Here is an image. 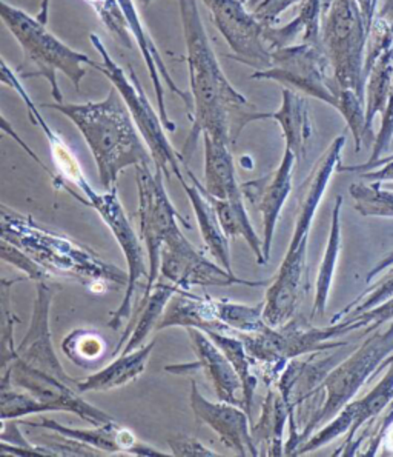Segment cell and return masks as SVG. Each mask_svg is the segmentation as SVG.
<instances>
[{
    "mask_svg": "<svg viewBox=\"0 0 393 457\" xmlns=\"http://www.w3.org/2000/svg\"><path fill=\"white\" fill-rule=\"evenodd\" d=\"M171 327L199 328L205 333H231V329L220 320L216 299L208 295H195L189 290H178L172 295L155 331Z\"/></svg>",
    "mask_w": 393,
    "mask_h": 457,
    "instance_id": "obj_22",
    "label": "cell"
},
{
    "mask_svg": "<svg viewBox=\"0 0 393 457\" xmlns=\"http://www.w3.org/2000/svg\"><path fill=\"white\" fill-rule=\"evenodd\" d=\"M341 208H343V197L337 195L332 210V219H331L329 239H327L326 250H324V256L316 278L315 299H314L310 319L323 318L326 312L327 301H329L333 278L337 271L338 257L341 251Z\"/></svg>",
    "mask_w": 393,
    "mask_h": 457,
    "instance_id": "obj_31",
    "label": "cell"
},
{
    "mask_svg": "<svg viewBox=\"0 0 393 457\" xmlns=\"http://www.w3.org/2000/svg\"><path fill=\"white\" fill-rule=\"evenodd\" d=\"M346 319H349L350 322L354 324L355 331L363 329L365 335H369L372 331L381 328L382 325L393 320V297L381 303L380 307L372 308L369 312H360L356 316Z\"/></svg>",
    "mask_w": 393,
    "mask_h": 457,
    "instance_id": "obj_43",
    "label": "cell"
},
{
    "mask_svg": "<svg viewBox=\"0 0 393 457\" xmlns=\"http://www.w3.org/2000/svg\"><path fill=\"white\" fill-rule=\"evenodd\" d=\"M163 178V171L155 167L154 170L146 165L135 167V180L139 190L140 237L148 251L150 263V278L142 297L150 295L155 282L159 280L161 250L168 237L178 229L177 220L184 223L186 228H191L188 220L172 205Z\"/></svg>",
    "mask_w": 393,
    "mask_h": 457,
    "instance_id": "obj_11",
    "label": "cell"
},
{
    "mask_svg": "<svg viewBox=\"0 0 393 457\" xmlns=\"http://www.w3.org/2000/svg\"><path fill=\"white\" fill-rule=\"evenodd\" d=\"M392 405H393V402H392ZM392 405H390V407H392Z\"/></svg>",
    "mask_w": 393,
    "mask_h": 457,
    "instance_id": "obj_52",
    "label": "cell"
},
{
    "mask_svg": "<svg viewBox=\"0 0 393 457\" xmlns=\"http://www.w3.org/2000/svg\"><path fill=\"white\" fill-rule=\"evenodd\" d=\"M250 78L275 80L335 110L343 89L338 84L323 45L294 44L271 51V67L257 71Z\"/></svg>",
    "mask_w": 393,
    "mask_h": 457,
    "instance_id": "obj_10",
    "label": "cell"
},
{
    "mask_svg": "<svg viewBox=\"0 0 393 457\" xmlns=\"http://www.w3.org/2000/svg\"><path fill=\"white\" fill-rule=\"evenodd\" d=\"M183 33L186 40L189 85L194 102L192 127L183 145L182 157L188 165L201 134L235 146L250 123L263 120V112L233 88L223 73L200 17L197 0H178Z\"/></svg>",
    "mask_w": 393,
    "mask_h": 457,
    "instance_id": "obj_1",
    "label": "cell"
},
{
    "mask_svg": "<svg viewBox=\"0 0 393 457\" xmlns=\"http://www.w3.org/2000/svg\"><path fill=\"white\" fill-rule=\"evenodd\" d=\"M388 273L382 276L381 279L375 282V285L369 287L367 290L363 291L354 302H350L348 307H344L341 312H338L333 316L331 324H337L340 320L346 318H352L360 312H369L372 308H377L388 302L393 297V267L386 270Z\"/></svg>",
    "mask_w": 393,
    "mask_h": 457,
    "instance_id": "obj_38",
    "label": "cell"
},
{
    "mask_svg": "<svg viewBox=\"0 0 393 457\" xmlns=\"http://www.w3.org/2000/svg\"><path fill=\"white\" fill-rule=\"evenodd\" d=\"M349 193L361 216L393 219V190H384L381 182L352 184Z\"/></svg>",
    "mask_w": 393,
    "mask_h": 457,
    "instance_id": "obj_36",
    "label": "cell"
},
{
    "mask_svg": "<svg viewBox=\"0 0 393 457\" xmlns=\"http://www.w3.org/2000/svg\"><path fill=\"white\" fill-rule=\"evenodd\" d=\"M360 5L363 16H364L365 25L371 33L372 25L375 21V12H377L378 0H356Z\"/></svg>",
    "mask_w": 393,
    "mask_h": 457,
    "instance_id": "obj_47",
    "label": "cell"
},
{
    "mask_svg": "<svg viewBox=\"0 0 393 457\" xmlns=\"http://www.w3.org/2000/svg\"><path fill=\"white\" fill-rule=\"evenodd\" d=\"M54 295L53 285L48 280L36 284V301H34L33 316L29 331L22 342L17 345V357L22 362L44 373L56 376L68 384L78 386V379H74L61 367V361L54 352L51 339L50 308Z\"/></svg>",
    "mask_w": 393,
    "mask_h": 457,
    "instance_id": "obj_17",
    "label": "cell"
},
{
    "mask_svg": "<svg viewBox=\"0 0 393 457\" xmlns=\"http://www.w3.org/2000/svg\"><path fill=\"white\" fill-rule=\"evenodd\" d=\"M172 456H217V452L191 436L176 435L168 439Z\"/></svg>",
    "mask_w": 393,
    "mask_h": 457,
    "instance_id": "obj_44",
    "label": "cell"
},
{
    "mask_svg": "<svg viewBox=\"0 0 393 457\" xmlns=\"http://www.w3.org/2000/svg\"><path fill=\"white\" fill-rule=\"evenodd\" d=\"M211 12L212 23L220 31L233 61L242 62L257 71L271 67V50L265 42V25L246 10L242 0H203Z\"/></svg>",
    "mask_w": 393,
    "mask_h": 457,
    "instance_id": "obj_15",
    "label": "cell"
},
{
    "mask_svg": "<svg viewBox=\"0 0 393 457\" xmlns=\"http://www.w3.org/2000/svg\"><path fill=\"white\" fill-rule=\"evenodd\" d=\"M208 195L216 208L217 218H218V222L222 225L227 239L233 242V240L242 237L248 242L250 251L257 257V262L260 265L267 263L265 253H263V239L258 237L254 225L250 222V214L246 212V205H244V199L243 201H223V199L212 197L211 195Z\"/></svg>",
    "mask_w": 393,
    "mask_h": 457,
    "instance_id": "obj_32",
    "label": "cell"
},
{
    "mask_svg": "<svg viewBox=\"0 0 393 457\" xmlns=\"http://www.w3.org/2000/svg\"><path fill=\"white\" fill-rule=\"evenodd\" d=\"M289 408L282 399V393L275 385L267 386V395L261 407V416L258 424H255L252 439L258 448L260 454L266 456H282V433L284 427L289 425Z\"/></svg>",
    "mask_w": 393,
    "mask_h": 457,
    "instance_id": "obj_30",
    "label": "cell"
},
{
    "mask_svg": "<svg viewBox=\"0 0 393 457\" xmlns=\"http://www.w3.org/2000/svg\"><path fill=\"white\" fill-rule=\"evenodd\" d=\"M178 290L180 288L176 285L165 284V282L157 280L150 295L140 299L137 310H135V316L139 318L137 324H134L129 329H125V335L122 336V339L119 340V345L114 348L112 356H116L119 353L127 354V353L140 348L144 339L151 335V331H155L157 328L172 295H176Z\"/></svg>",
    "mask_w": 393,
    "mask_h": 457,
    "instance_id": "obj_28",
    "label": "cell"
},
{
    "mask_svg": "<svg viewBox=\"0 0 393 457\" xmlns=\"http://www.w3.org/2000/svg\"><path fill=\"white\" fill-rule=\"evenodd\" d=\"M295 163H297V157L292 151L286 148L282 162L274 173L242 184L244 199L261 212L263 253H265L266 262L271 259L272 242L277 229L278 219L282 214V207L288 202L289 195L292 193Z\"/></svg>",
    "mask_w": 393,
    "mask_h": 457,
    "instance_id": "obj_18",
    "label": "cell"
},
{
    "mask_svg": "<svg viewBox=\"0 0 393 457\" xmlns=\"http://www.w3.org/2000/svg\"><path fill=\"white\" fill-rule=\"evenodd\" d=\"M19 424L31 428H44L46 431H54L70 439L82 442L93 446L103 454H135V456H168V453L160 452L157 448L146 445L134 435L131 429L123 428L114 422L110 424L95 425L94 428H71L61 425L54 419L40 416V420H23L19 419Z\"/></svg>",
    "mask_w": 393,
    "mask_h": 457,
    "instance_id": "obj_20",
    "label": "cell"
},
{
    "mask_svg": "<svg viewBox=\"0 0 393 457\" xmlns=\"http://www.w3.org/2000/svg\"><path fill=\"white\" fill-rule=\"evenodd\" d=\"M120 8H122L123 16L127 19V29L129 33L135 40V44L139 46L140 53L146 62V67L150 70L151 80H152V87H154L155 99H157V105H159V114H160L161 122L165 125L168 131L174 133L176 131V122L169 119L168 116L167 102H165V88L163 85L171 89L172 93L184 102V105L188 108V116L191 118L194 112V102H192V96L188 95L186 91L178 88L177 84L174 82V79L169 74V70L167 68V63L161 59L160 53L155 46L154 40L151 39L150 34L144 29L143 22L140 19L139 12L134 5L133 0H119Z\"/></svg>",
    "mask_w": 393,
    "mask_h": 457,
    "instance_id": "obj_21",
    "label": "cell"
},
{
    "mask_svg": "<svg viewBox=\"0 0 393 457\" xmlns=\"http://www.w3.org/2000/svg\"><path fill=\"white\" fill-rule=\"evenodd\" d=\"M48 12H50V0H42L37 19H39L40 22L45 23V25L48 23Z\"/></svg>",
    "mask_w": 393,
    "mask_h": 457,
    "instance_id": "obj_50",
    "label": "cell"
},
{
    "mask_svg": "<svg viewBox=\"0 0 393 457\" xmlns=\"http://www.w3.org/2000/svg\"><path fill=\"white\" fill-rule=\"evenodd\" d=\"M369 29L356 0H333L323 14L322 44L338 84L365 102L364 59Z\"/></svg>",
    "mask_w": 393,
    "mask_h": 457,
    "instance_id": "obj_9",
    "label": "cell"
},
{
    "mask_svg": "<svg viewBox=\"0 0 393 457\" xmlns=\"http://www.w3.org/2000/svg\"><path fill=\"white\" fill-rule=\"evenodd\" d=\"M365 180H373V182H388L393 184V154L390 156L381 157L380 161L372 163L371 167L365 168L361 173Z\"/></svg>",
    "mask_w": 393,
    "mask_h": 457,
    "instance_id": "obj_46",
    "label": "cell"
},
{
    "mask_svg": "<svg viewBox=\"0 0 393 457\" xmlns=\"http://www.w3.org/2000/svg\"><path fill=\"white\" fill-rule=\"evenodd\" d=\"M89 40L102 56V63L91 61L89 65L99 70L105 78L110 79L112 85L122 95L123 101L127 104L134 122L137 125L142 137L150 148L155 168L163 171L167 178H171V174H174L178 179V182L183 184L184 178H183L182 163H184V161H183L182 154H178L177 151L174 150V146L168 139L167 134H165L167 129L161 122L160 114H157L151 105V102L148 101L143 87L140 84V79L137 78L134 68L127 65V74L125 73L123 68L119 67L117 62L110 56L105 44L100 40L97 34H89Z\"/></svg>",
    "mask_w": 393,
    "mask_h": 457,
    "instance_id": "obj_8",
    "label": "cell"
},
{
    "mask_svg": "<svg viewBox=\"0 0 393 457\" xmlns=\"http://www.w3.org/2000/svg\"><path fill=\"white\" fill-rule=\"evenodd\" d=\"M67 116L88 144L99 170L100 184L105 191L117 188L123 170L129 167H155L150 148L134 122L122 95L116 87L106 99L85 104H45Z\"/></svg>",
    "mask_w": 393,
    "mask_h": 457,
    "instance_id": "obj_3",
    "label": "cell"
},
{
    "mask_svg": "<svg viewBox=\"0 0 393 457\" xmlns=\"http://www.w3.org/2000/svg\"><path fill=\"white\" fill-rule=\"evenodd\" d=\"M333 0H301L299 14L284 27H265V42L269 50L294 44H322L323 14Z\"/></svg>",
    "mask_w": 393,
    "mask_h": 457,
    "instance_id": "obj_26",
    "label": "cell"
},
{
    "mask_svg": "<svg viewBox=\"0 0 393 457\" xmlns=\"http://www.w3.org/2000/svg\"><path fill=\"white\" fill-rule=\"evenodd\" d=\"M2 82L5 85H10L12 89H16L19 96L22 97L23 102L29 106V119L34 125H37L44 131L46 136V140L50 142L51 154H53V161L56 163L57 171L61 174V179L65 182L76 185L78 190H82L85 185L88 184V180L85 179L84 171L80 168L76 156L72 154L70 146L65 144V140L61 139V136L56 133L54 129H51L50 125L46 123L44 116L40 114L37 106L34 105L33 99L29 97L27 89L23 88L22 82L19 80L16 73L12 71V68L8 67L5 61H2Z\"/></svg>",
    "mask_w": 393,
    "mask_h": 457,
    "instance_id": "obj_25",
    "label": "cell"
},
{
    "mask_svg": "<svg viewBox=\"0 0 393 457\" xmlns=\"http://www.w3.org/2000/svg\"><path fill=\"white\" fill-rule=\"evenodd\" d=\"M242 2H243V4H248V2H250V0H242Z\"/></svg>",
    "mask_w": 393,
    "mask_h": 457,
    "instance_id": "obj_51",
    "label": "cell"
},
{
    "mask_svg": "<svg viewBox=\"0 0 393 457\" xmlns=\"http://www.w3.org/2000/svg\"><path fill=\"white\" fill-rule=\"evenodd\" d=\"M206 335L220 346V350L226 354L229 362L233 363L235 373L239 374L242 385H243V391H242L243 408L250 416L252 405H254L255 391L258 386L260 376H258L252 357L246 350L243 340L240 339L239 336H229L226 333H206Z\"/></svg>",
    "mask_w": 393,
    "mask_h": 457,
    "instance_id": "obj_33",
    "label": "cell"
},
{
    "mask_svg": "<svg viewBox=\"0 0 393 457\" xmlns=\"http://www.w3.org/2000/svg\"><path fill=\"white\" fill-rule=\"evenodd\" d=\"M2 370V384L12 385L29 393L40 402L44 413L67 411L84 419L93 427L114 422L112 416L85 401L78 386L33 369L20 359H14Z\"/></svg>",
    "mask_w": 393,
    "mask_h": 457,
    "instance_id": "obj_13",
    "label": "cell"
},
{
    "mask_svg": "<svg viewBox=\"0 0 393 457\" xmlns=\"http://www.w3.org/2000/svg\"><path fill=\"white\" fill-rule=\"evenodd\" d=\"M184 170L192 184H188L184 180L180 185H182L183 190L186 191L189 202L192 205L197 223H199L200 235L203 237L206 248L209 250L216 262L220 263L223 268H226L229 273H233L231 240L227 239L222 225L218 222L216 208L212 205L208 191L205 190L203 185L200 184L199 179L195 178L194 173L188 167H184Z\"/></svg>",
    "mask_w": 393,
    "mask_h": 457,
    "instance_id": "obj_24",
    "label": "cell"
},
{
    "mask_svg": "<svg viewBox=\"0 0 393 457\" xmlns=\"http://www.w3.org/2000/svg\"><path fill=\"white\" fill-rule=\"evenodd\" d=\"M390 267H393V250L388 253L386 256L382 257L381 261L367 273V276H365V284H371V280L375 279L378 274L386 271V270H389Z\"/></svg>",
    "mask_w": 393,
    "mask_h": 457,
    "instance_id": "obj_48",
    "label": "cell"
},
{
    "mask_svg": "<svg viewBox=\"0 0 393 457\" xmlns=\"http://www.w3.org/2000/svg\"><path fill=\"white\" fill-rule=\"evenodd\" d=\"M299 2L301 0H261L252 5V12L265 27H272L275 25L282 12Z\"/></svg>",
    "mask_w": 393,
    "mask_h": 457,
    "instance_id": "obj_45",
    "label": "cell"
},
{
    "mask_svg": "<svg viewBox=\"0 0 393 457\" xmlns=\"http://www.w3.org/2000/svg\"><path fill=\"white\" fill-rule=\"evenodd\" d=\"M85 197H86V205L94 208L99 212L106 227L111 229L114 239L120 246V250L125 254L127 263V284L123 301L116 312H111L108 327L112 329L122 328L125 322H129V319L134 312V299L137 297L140 280L150 278V268L146 265V256H144L143 246L140 244L139 236L134 231L133 223L129 222L120 199L117 195V188L105 193H97L91 185H85L82 188Z\"/></svg>",
    "mask_w": 393,
    "mask_h": 457,
    "instance_id": "obj_12",
    "label": "cell"
},
{
    "mask_svg": "<svg viewBox=\"0 0 393 457\" xmlns=\"http://www.w3.org/2000/svg\"><path fill=\"white\" fill-rule=\"evenodd\" d=\"M393 140V82L390 95H389L388 105L382 112L381 129L378 131L377 139L373 142V150H372L369 161L360 165H340L338 173H358L364 171L365 168L371 167L372 163L380 161L386 151L390 150Z\"/></svg>",
    "mask_w": 393,
    "mask_h": 457,
    "instance_id": "obj_41",
    "label": "cell"
},
{
    "mask_svg": "<svg viewBox=\"0 0 393 457\" xmlns=\"http://www.w3.org/2000/svg\"><path fill=\"white\" fill-rule=\"evenodd\" d=\"M220 320L233 335H252L267 327L265 320V301L257 305H246L229 299H216Z\"/></svg>",
    "mask_w": 393,
    "mask_h": 457,
    "instance_id": "obj_35",
    "label": "cell"
},
{
    "mask_svg": "<svg viewBox=\"0 0 393 457\" xmlns=\"http://www.w3.org/2000/svg\"><path fill=\"white\" fill-rule=\"evenodd\" d=\"M377 17L393 22V0H382L381 10L378 12Z\"/></svg>",
    "mask_w": 393,
    "mask_h": 457,
    "instance_id": "obj_49",
    "label": "cell"
},
{
    "mask_svg": "<svg viewBox=\"0 0 393 457\" xmlns=\"http://www.w3.org/2000/svg\"><path fill=\"white\" fill-rule=\"evenodd\" d=\"M61 352L76 365L89 367L105 356L106 342L99 333L89 329H74L61 342Z\"/></svg>",
    "mask_w": 393,
    "mask_h": 457,
    "instance_id": "obj_37",
    "label": "cell"
},
{
    "mask_svg": "<svg viewBox=\"0 0 393 457\" xmlns=\"http://www.w3.org/2000/svg\"><path fill=\"white\" fill-rule=\"evenodd\" d=\"M161 279L176 285L180 290H189L192 287H233L246 285L250 288L267 287L271 280L240 279L235 274L229 273L218 262L203 256L195 248L182 229L178 228L168 237L160 259Z\"/></svg>",
    "mask_w": 393,
    "mask_h": 457,
    "instance_id": "obj_14",
    "label": "cell"
},
{
    "mask_svg": "<svg viewBox=\"0 0 393 457\" xmlns=\"http://www.w3.org/2000/svg\"><path fill=\"white\" fill-rule=\"evenodd\" d=\"M189 403L197 425H208L214 429L223 445L237 456H260L250 428V416L243 407L229 402L208 401L200 393L195 380L191 382Z\"/></svg>",
    "mask_w": 393,
    "mask_h": 457,
    "instance_id": "obj_16",
    "label": "cell"
},
{
    "mask_svg": "<svg viewBox=\"0 0 393 457\" xmlns=\"http://www.w3.org/2000/svg\"><path fill=\"white\" fill-rule=\"evenodd\" d=\"M186 331H188L192 352L197 357V362L168 365L165 369L168 373L184 374L203 371L206 378L211 380L218 401L229 402L243 407V401L237 397V393L243 391V385L226 354L209 336L206 335L205 331L199 328H186Z\"/></svg>",
    "mask_w": 393,
    "mask_h": 457,
    "instance_id": "obj_19",
    "label": "cell"
},
{
    "mask_svg": "<svg viewBox=\"0 0 393 457\" xmlns=\"http://www.w3.org/2000/svg\"><path fill=\"white\" fill-rule=\"evenodd\" d=\"M2 259L6 263H12V267L19 268L20 271L27 274L29 279L34 280L36 284L42 280L51 279V274L40 267L39 263L33 261L29 254H25L22 250H19L16 245H12L10 242L2 239Z\"/></svg>",
    "mask_w": 393,
    "mask_h": 457,
    "instance_id": "obj_42",
    "label": "cell"
},
{
    "mask_svg": "<svg viewBox=\"0 0 393 457\" xmlns=\"http://www.w3.org/2000/svg\"><path fill=\"white\" fill-rule=\"evenodd\" d=\"M282 106L275 112H263V120H275L282 129L286 148L294 153L297 163L306 159L312 139V120H310L307 96L292 88L282 89Z\"/></svg>",
    "mask_w": 393,
    "mask_h": 457,
    "instance_id": "obj_23",
    "label": "cell"
},
{
    "mask_svg": "<svg viewBox=\"0 0 393 457\" xmlns=\"http://www.w3.org/2000/svg\"><path fill=\"white\" fill-rule=\"evenodd\" d=\"M390 354H393V320L386 328L381 327L369 333L367 339L343 362L338 363L316 388L314 396L322 397V403L301 428L299 446L354 401L365 382L381 373V367Z\"/></svg>",
    "mask_w": 393,
    "mask_h": 457,
    "instance_id": "obj_6",
    "label": "cell"
},
{
    "mask_svg": "<svg viewBox=\"0 0 393 457\" xmlns=\"http://www.w3.org/2000/svg\"><path fill=\"white\" fill-rule=\"evenodd\" d=\"M344 145L346 136H338L310 170L305 184L301 185L294 235L278 273L267 285L265 295V320L274 328L282 327L297 316L299 305L309 291L307 244L310 229L327 185L341 165Z\"/></svg>",
    "mask_w": 393,
    "mask_h": 457,
    "instance_id": "obj_2",
    "label": "cell"
},
{
    "mask_svg": "<svg viewBox=\"0 0 393 457\" xmlns=\"http://www.w3.org/2000/svg\"><path fill=\"white\" fill-rule=\"evenodd\" d=\"M393 82V44L382 53L365 79V127L367 137L373 139V120L388 105Z\"/></svg>",
    "mask_w": 393,
    "mask_h": 457,
    "instance_id": "obj_34",
    "label": "cell"
},
{
    "mask_svg": "<svg viewBox=\"0 0 393 457\" xmlns=\"http://www.w3.org/2000/svg\"><path fill=\"white\" fill-rule=\"evenodd\" d=\"M155 344L157 340L154 339L134 352L120 354L105 369L100 370L97 373L89 374L85 379H78V391L80 393L110 391L139 379L140 376L146 371V365L150 361L151 353L154 352Z\"/></svg>",
    "mask_w": 393,
    "mask_h": 457,
    "instance_id": "obj_29",
    "label": "cell"
},
{
    "mask_svg": "<svg viewBox=\"0 0 393 457\" xmlns=\"http://www.w3.org/2000/svg\"><path fill=\"white\" fill-rule=\"evenodd\" d=\"M0 16L6 29L22 46L25 57L36 67V71L25 74V78L40 76L46 79L51 87V96L57 104L63 102V95L57 82L59 71L65 74L76 89L80 91L82 79L86 76L84 65L91 63L86 54L70 48L57 39L37 17L29 16V12L6 4L5 0L0 4Z\"/></svg>",
    "mask_w": 393,
    "mask_h": 457,
    "instance_id": "obj_7",
    "label": "cell"
},
{
    "mask_svg": "<svg viewBox=\"0 0 393 457\" xmlns=\"http://www.w3.org/2000/svg\"><path fill=\"white\" fill-rule=\"evenodd\" d=\"M2 239L16 245L51 276L82 282L127 287V273L108 263L86 245L45 228L31 216L2 207Z\"/></svg>",
    "mask_w": 393,
    "mask_h": 457,
    "instance_id": "obj_4",
    "label": "cell"
},
{
    "mask_svg": "<svg viewBox=\"0 0 393 457\" xmlns=\"http://www.w3.org/2000/svg\"><path fill=\"white\" fill-rule=\"evenodd\" d=\"M337 110L352 131L355 151L360 153L363 142H369L365 127V102L352 89H341Z\"/></svg>",
    "mask_w": 393,
    "mask_h": 457,
    "instance_id": "obj_39",
    "label": "cell"
},
{
    "mask_svg": "<svg viewBox=\"0 0 393 457\" xmlns=\"http://www.w3.org/2000/svg\"><path fill=\"white\" fill-rule=\"evenodd\" d=\"M94 8L100 21L103 22L106 29L119 40L123 46L133 48V37L127 29V19L123 16L122 8L119 0H85Z\"/></svg>",
    "mask_w": 393,
    "mask_h": 457,
    "instance_id": "obj_40",
    "label": "cell"
},
{
    "mask_svg": "<svg viewBox=\"0 0 393 457\" xmlns=\"http://www.w3.org/2000/svg\"><path fill=\"white\" fill-rule=\"evenodd\" d=\"M205 146V190L216 199L243 201L242 184L237 180L233 146L203 134ZM246 201V199H244Z\"/></svg>",
    "mask_w": 393,
    "mask_h": 457,
    "instance_id": "obj_27",
    "label": "cell"
},
{
    "mask_svg": "<svg viewBox=\"0 0 393 457\" xmlns=\"http://www.w3.org/2000/svg\"><path fill=\"white\" fill-rule=\"evenodd\" d=\"M354 331V324L349 319L327 327H314L305 319L295 316L277 328L267 325L258 333L237 336L243 340L252 357L260 380L272 386L291 361L312 353L331 352L333 348L346 346L348 342L335 339Z\"/></svg>",
    "mask_w": 393,
    "mask_h": 457,
    "instance_id": "obj_5",
    "label": "cell"
}]
</instances>
